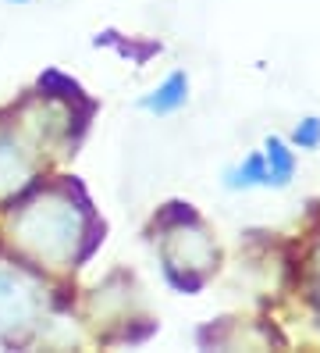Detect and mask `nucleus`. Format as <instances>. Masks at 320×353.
I'll list each match as a JSON object with an SVG mask.
<instances>
[{
	"mask_svg": "<svg viewBox=\"0 0 320 353\" xmlns=\"http://www.w3.org/2000/svg\"><path fill=\"white\" fill-rule=\"evenodd\" d=\"M21 232H25V239L36 243L43 254L61 257V254H68V246L75 243V214H68V203H47L43 211H32L21 221Z\"/></svg>",
	"mask_w": 320,
	"mask_h": 353,
	"instance_id": "f257e3e1",
	"label": "nucleus"
},
{
	"mask_svg": "<svg viewBox=\"0 0 320 353\" xmlns=\"http://www.w3.org/2000/svg\"><path fill=\"white\" fill-rule=\"evenodd\" d=\"M36 307V296H32V285L14 275V272H4L0 268V325H25V318L32 314Z\"/></svg>",
	"mask_w": 320,
	"mask_h": 353,
	"instance_id": "f03ea898",
	"label": "nucleus"
},
{
	"mask_svg": "<svg viewBox=\"0 0 320 353\" xmlns=\"http://www.w3.org/2000/svg\"><path fill=\"white\" fill-rule=\"evenodd\" d=\"M185 100H189V79H185V72H175L153 93H146L139 100V108L149 114H175L178 108H185Z\"/></svg>",
	"mask_w": 320,
	"mask_h": 353,
	"instance_id": "7ed1b4c3",
	"label": "nucleus"
},
{
	"mask_svg": "<svg viewBox=\"0 0 320 353\" xmlns=\"http://www.w3.org/2000/svg\"><path fill=\"white\" fill-rule=\"evenodd\" d=\"M224 185L228 190H253V185H270L267 175V157L264 154H249L239 168L224 172Z\"/></svg>",
	"mask_w": 320,
	"mask_h": 353,
	"instance_id": "20e7f679",
	"label": "nucleus"
},
{
	"mask_svg": "<svg viewBox=\"0 0 320 353\" xmlns=\"http://www.w3.org/2000/svg\"><path fill=\"white\" fill-rule=\"evenodd\" d=\"M264 157H267L270 185H288V179H292V172H295V157H292V150L285 147V139L270 136L267 147H264Z\"/></svg>",
	"mask_w": 320,
	"mask_h": 353,
	"instance_id": "39448f33",
	"label": "nucleus"
},
{
	"mask_svg": "<svg viewBox=\"0 0 320 353\" xmlns=\"http://www.w3.org/2000/svg\"><path fill=\"white\" fill-rule=\"evenodd\" d=\"M21 172H25V168H21V157L14 154V147H11L8 139H0V185L18 182Z\"/></svg>",
	"mask_w": 320,
	"mask_h": 353,
	"instance_id": "423d86ee",
	"label": "nucleus"
},
{
	"mask_svg": "<svg viewBox=\"0 0 320 353\" xmlns=\"http://www.w3.org/2000/svg\"><path fill=\"white\" fill-rule=\"evenodd\" d=\"M292 143H295V147H303V150H313L317 143H320V118H306L303 125L295 129Z\"/></svg>",
	"mask_w": 320,
	"mask_h": 353,
	"instance_id": "0eeeda50",
	"label": "nucleus"
},
{
	"mask_svg": "<svg viewBox=\"0 0 320 353\" xmlns=\"http://www.w3.org/2000/svg\"><path fill=\"white\" fill-rule=\"evenodd\" d=\"M14 4H29V0H14Z\"/></svg>",
	"mask_w": 320,
	"mask_h": 353,
	"instance_id": "6e6552de",
	"label": "nucleus"
}]
</instances>
